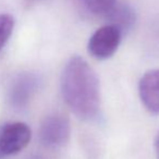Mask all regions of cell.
I'll list each match as a JSON object with an SVG mask.
<instances>
[{
  "mask_svg": "<svg viewBox=\"0 0 159 159\" xmlns=\"http://www.w3.org/2000/svg\"><path fill=\"white\" fill-rule=\"evenodd\" d=\"M61 94L66 105L84 121H92L100 110L99 80L86 60L72 57L61 74Z\"/></svg>",
  "mask_w": 159,
  "mask_h": 159,
  "instance_id": "6da1fadb",
  "label": "cell"
},
{
  "mask_svg": "<svg viewBox=\"0 0 159 159\" xmlns=\"http://www.w3.org/2000/svg\"><path fill=\"white\" fill-rule=\"evenodd\" d=\"M70 134V121L62 113H51L45 117L38 130L39 142L49 149H57L66 145Z\"/></svg>",
  "mask_w": 159,
  "mask_h": 159,
  "instance_id": "7a4b0ae2",
  "label": "cell"
},
{
  "mask_svg": "<svg viewBox=\"0 0 159 159\" xmlns=\"http://www.w3.org/2000/svg\"><path fill=\"white\" fill-rule=\"evenodd\" d=\"M32 131L21 121L7 122L0 125V159L22 152L30 144Z\"/></svg>",
  "mask_w": 159,
  "mask_h": 159,
  "instance_id": "3957f363",
  "label": "cell"
},
{
  "mask_svg": "<svg viewBox=\"0 0 159 159\" xmlns=\"http://www.w3.org/2000/svg\"><path fill=\"white\" fill-rule=\"evenodd\" d=\"M40 77L33 72H22L14 76L8 89V102L16 110L29 106L32 98L39 89Z\"/></svg>",
  "mask_w": 159,
  "mask_h": 159,
  "instance_id": "277c9868",
  "label": "cell"
},
{
  "mask_svg": "<svg viewBox=\"0 0 159 159\" xmlns=\"http://www.w3.org/2000/svg\"><path fill=\"white\" fill-rule=\"evenodd\" d=\"M121 37L122 33L118 27L110 24L105 25L91 36L87 44L89 52L96 59H108L117 51Z\"/></svg>",
  "mask_w": 159,
  "mask_h": 159,
  "instance_id": "5b68a950",
  "label": "cell"
},
{
  "mask_svg": "<svg viewBox=\"0 0 159 159\" xmlns=\"http://www.w3.org/2000/svg\"><path fill=\"white\" fill-rule=\"evenodd\" d=\"M139 94L145 108L154 115H159V69L144 73L139 82Z\"/></svg>",
  "mask_w": 159,
  "mask_h": 159,
  "instance_id": "8992f818",
  "label": "cell"
},
{
  "mask_svg": "<svg viewBox=\"0 0 159 159\" xmlns=\"http://www.w3.org/2000/svg\"><path fill=\"white\" fill-rule=\"evenodd\" d=\"M135 12L132 8L122 3H117L106 16L109 24L118 27L121 33L132 29L135 23Z\"/></svg>",
  "mask_w": 159,
  "mask_h": 159,
  "instance_id": "52a82bcc",
  "label": "cell"
},
{
  "mask_svg": "<svg viewBox=\"0 0 159 159\" xmlns=\"http://www.w3.org/2000/svg\"><path fill=\"white\" fill-rule=\"evenodd\" d=\"M83 5L91 13L106 18L107 14L116 7L117 0H82Z\"/></svg>",
  "mask_w": 159,
  "mask_h": 159,
  "instance_id": "ba28073f",
  "label": "cell"
},
{
  "mask_svg": "<svg viewBox=\"0 0 159 159\" xmlns=\"http://www.w3.org/2000/svg\"><path fill=\"white\" fill-rule=\"evenodd\" d=\"M14 29V19L7 13L0 14V51L9 40Z\"/></svg>",
  "mask_w": 159,
  "mask_h": 159,
  "instance_id": "9c48e42d",
  "label": "cell"
},
{
  "mask_svg": "<svg viewBox=\"0 0 159 159\" xmlns=\"http://www.w3.org/2000/svg\"><path fill=\"white\" fill-rule=\"evenodd\" d=\"M155 152H156V157L159 159V132L157 133L156 137H155Z\"/></svg>",
  "mask_w": 159,
  "mask_h": 159,
  "instance_id": "30bf717a",
  "label": "cell"
},
{
  "mask_svg": "<svg viewBox=\"0 0 159 159\" xmlns=\"http://www.w3.org/2000/svg\"><path fill=\"white\" fill-rule=\"evenodd\" d=\"M40 0H23V2H24L25 6H33L35 3L39 2Z\"/></svg>",
  "mask_w": 159,
  "mask_h": 159,
  "instance_id": "8fae6325",
  "label": "cell"
},
{
  "mask_svg": "<svg viewBox=\"0 0 159 159\" xmlns=\"http://www.w3.org/2000/svg\"><path fill=\"white\" fill-rule=\"evenodd\" d=\"M31 159H43V158H40V157H33V158H31Z\"/></svg>",
  "mask_w": 159,
  "mask_h": 159,
  "instance_id": "7c38bea8",
  "label": "cell"
}]
</instances>
